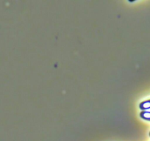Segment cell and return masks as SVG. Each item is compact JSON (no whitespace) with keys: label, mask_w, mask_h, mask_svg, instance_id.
I'll return each instance as SVG.
<instances>
[{"label":"cell","mask_w":150,"mask_h":141,"mask_svg":"<svg viewBox=\"0 0 150 141\" xmlns=\"http://www.w3.org/2000/svg\"><path fill=\"white\" fill-rule=\"evenodd\" d=\"M139 108L141 109L142 111L150 109V99L141 102L139 104Z\"/></svg>","instance_id":"6da1fadb"},{"label":"cell","mask_w":150,"mask_h":141,"mask_svg":"<svg viewBox=\"0 0 150 141\" xmlns=\"http://www.w3.org/2000/svg\"><path fill=\"white\" fill-rule=\"evenodd\" d=\"M140 117L142 119L146 121H150V112L146 111V110H144L140 113Z\"/></svg>","instance_id":"7a4b0ae2"},{"label":"cell","mask_w":150,"mask_h":141,"mask_svg":"<svg viewBox=\"0 0 150 141\" xmlns=\"http://www.w3.org/2000/svg\"><path fill=\"white\" fill-rule=\"evenodd\" d=\"M149 136H150V132H149Z\"/></svg>","instance_id":"3957f363"}]
</instances>
